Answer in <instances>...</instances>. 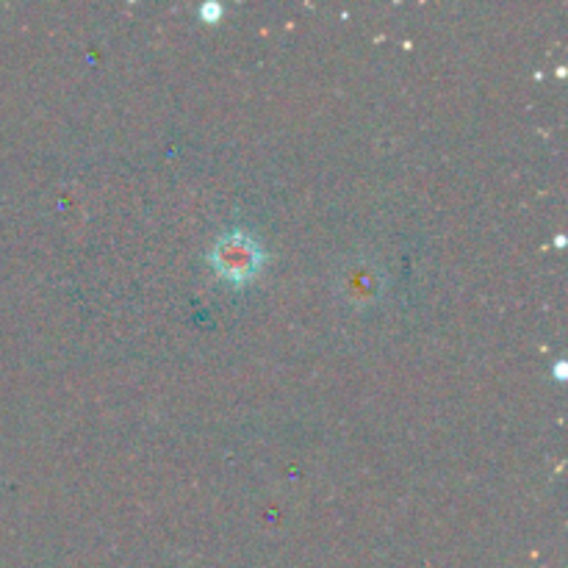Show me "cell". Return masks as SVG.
Instances as JSON below:
<instances>
[{
	"mask_svg": "<svg viewBox=\"0 0 568 568\" xmlns=\"http://www.w3.org/2000/svg\"><path fill=\"white\" fill-rule=\"evenodd\" d=\"M220 14H222V6L220 3H205L203 6L205 22H216V20H220Z\"/></svg>",
	"mask_w": 568,
	"mask_h": 568,
	"instance_id": "3",
	"label": "cell"
},
{
	"mask_svg": "<svg viewBox=\"0 0 568 568\" xmlns=\"http://www.w3.org/2000/svg\"><path fill=\"white\" fill-rule=\"evenodd\" d=\"M381 275H377L375 266L369 264H361V266H349L344 270V283H342V292L349 303L355 305H366L381 294Z\"/></svg>",
	"mask_w": 568,
	"mask_h": 568,
	"instance_id": "2",
	"label": "cell"
},
{
	"mask_svg": "<svg viewBox=\"0 0 568 568\" xmlns=\"http://www.w3.org/2000/svg\"><path fill=\"white\" fill-rule=\"evenodd\" d=\"M264 250L261 244L250 236L247 231H227L211 247V266L222 281L233 283V286H244L253 281L264 266Z\"/></svg>",
	"mask_w": 568,
	"mask_h": 568,
	"instance_id": "1",
	"label": "cell"
}]
</instances>
